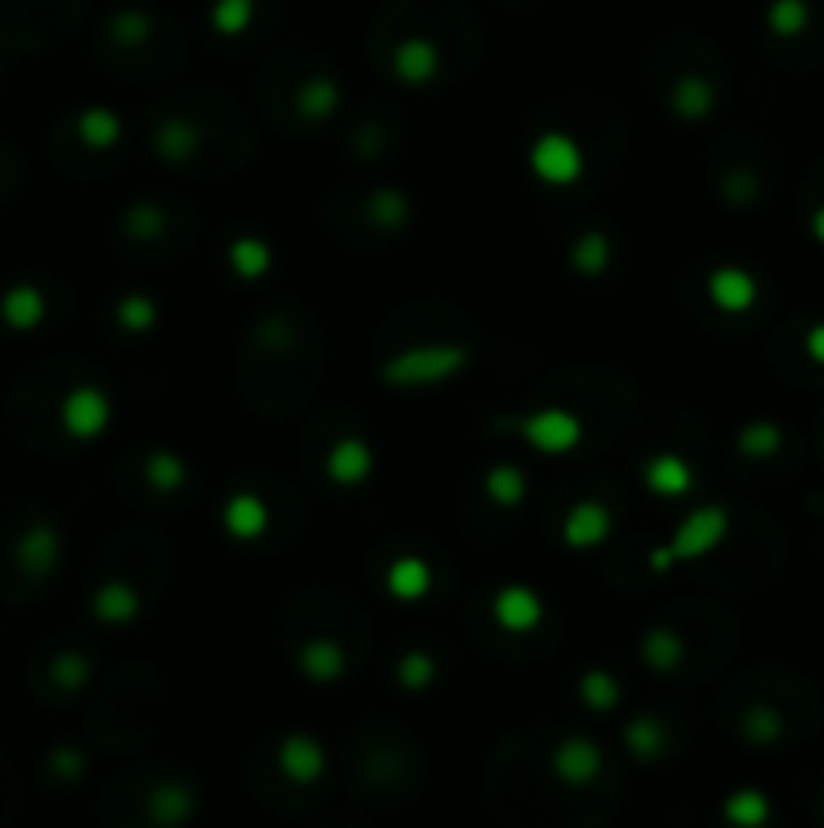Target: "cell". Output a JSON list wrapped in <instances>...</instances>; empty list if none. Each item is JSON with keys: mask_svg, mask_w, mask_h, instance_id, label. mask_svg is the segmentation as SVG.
<instances>
[{"mask_svg": "<svg viewBox=\"0 0 824 828\" xmlns=\"http://www.w3.org/2000/svg\"><path fill=\"white\" fill-rule=\"evenodd\" d=\"M473 368V347L457 344V340H440V344H409L392 352L380 364V385L397 388V392H428V388H445Z\"/></svg>", "mask_w": 824, "mask_h": 828, "instance_id": "obj_1", "label": "cell"}, {"mask_svg": "<svg viewBox=\"0 0 824 828\" xmlns=\"http://www.w3.org/2000/svg\"><path fill=\"white\" fill-rule=\"evenodd\" d=\"M728 530H731V513L723 506L692 509V513L675 525V534L667 537L659 549H651V570L655 575H667L671 566L699 561L707 558V554H716V549L728 542Z\"/></svg>", "mask_w": 824, "mask_h": 828, "instance_id": "obj_2", "label": "cell"}, {"mask_svg": "<svg viewBox=\"0 0 824 828\" xmlns=\"http://www.w3.org/2000/svg\"><path fill=\"white\" fill-rule=\"evenodd\" d=\"M497 428L518 433L521 441L542 457H566L582 445V421L570 409H558V404H545V409H530V413L521 416L497 421Z\"/></svg>", "mask_w": 824, "mask_h": 828, "instance_id": "obj_3", "label": "cell"}, {"mask_svg": "<svg viewBox=\"0 0 824 828\" xmlns=\"http://www.w3.org/2000/svg\"><path fill=\"white\" fill-rule=\"evenodd\" d=\"M530 174L550 190H566L574 182H582L586 174V154L578 146V138L566 130H545L530 142Z\"/></svg>", "mask_w": 824, "mask_h": 828, "instance_id": "obj_4", "label": "cell"}, {"mask_svg": "<svg viewBox=\"0 0 824 828\" xmlns=\"http://www.w3.org/2000/svg\"><path fill=\"white\" fill-rule=\"evenodd\" d=\"M57 416H61V428H66L69 441H97L114 425V401H109L106 388L78 385L66 392Z\"/></svg>", "mask_w": 824, "mask_h": 828, "instance_id": "obj_5", "label": "cell"}, {"mask_svg": "<svg viewBox=\"0 0 824 828\" xmlns=\"http://www.w3.org/2000/svg\"><path fill=\"white\" fill-rule=\"evenodd\" d=\"M13 561L28 582H45L57 570V561H61V530L45 518L33 521L25 534L16 537Z\"/></svg>", "mask_w": 824, "mask_h": 828, "instance_id": "obj_6", "label": "cell"}, {"mask_svg": "<svg viewBox=\"0 0 824 828\" xmlns=\"http://www.w3.org/2000/svg\"><path fill=\"white\" fill-rule=\"evenodd\" d=\"M490 611H493V623L506 630V635H530V630L542 627L545 602L542 594L533 587H526V582H506V587H497Z\"/></svg>", "mask_w": 824, "mask_h": 828, "instance_id": "obj_7", "label": "cell"}, {"mask_svg": "<svg viewBox=\"0 0 824 828\" xmlns=\"http://www.w3.org/2000/svg\"><path fill=\"white\" fill-rule=\"evenodd\" d=\"M323 473L328 482L340 489H360V485L373 482L376 473V449L364 437H340L323 457Z\"/></svg>", "mask_w": 824, "mask_h": 828, "instance_id": "obj_8", "label": "cell"}, {"mask_svg": "<svg viewBox=\"0 0 824 828\" xmlns=\"http://www.w3.org/2000/svg\"><path fill=\"white\" fill-rule=\"evenodd\" d=\"M550 772L554 780H562L566 789H586L602 776V752L595 740L586 735H566L554 756H550Z\"/></svg>", "mask_w": 824, "mask_h": 828, "instance_id": "obj_9", "label": "cell"}, {"mask_svg": "<svg viewBox=\"0 0 824 828\" xmlns=\"http://www.w3.org/2000/svg\"><path fill=\"white\" fill-rule=\"evenodd\" d=\"M707 299L723 316H744V311H752L760 304V280L748 268L723 263V268L707 275Z\"/></svg>", "mask_w": 824, "mask_h": 828, "instance_id": "obj_10", "label": "cell"}, {"mask_svg": "<svg viewBox=\"0 0 824 828\" xmlns=\"http://www.w3.org/2000/svg\"><path fill=\"white\" fill-rule=\"evenodd\" d=\"M614 530L611 509L602 501H574L562 518V546L566 549H599Z\"/></svg>", "mask_w": 824, "mask_h": 828, "instance_id": "obj_11", "label": "cell"}, {"mask_svg": "<svg viewBox=\"0 0 824 828\" xmlns=\"http://www.w3.org/2000/svg\"><path fill=\"white\" fill-rule=\"evenodd\" d=\"M295 667L307 683H340L348 675V651L344 642L332 639V635H316V639H304L299 651H295Z\"/></svg>", "mask_w": 824, "mask_h": 828, "instance_id": "obj_12", "label": "cell"}, {"mask_svg": "<svg viewBox=\"0 0 824 828\" xmlns=\"http://www.w3.org/2000/svg\"><path fill=\"white\" fill-rule=\"evenodd\" d=\"M667 106H671V114H675L679 121H687V126H695V121H707L711 114H716V106H719L716 81L704 78V73H683V78L671 85V94H667Z\"/></svg>", "mask_w": 824, "mask_h": 828, "instance_id": "obj_13", "label": "cell"}, {"mask_svg": "<svg viewBox=\"0 0 824 828\" xmlns=\"http://www.w3.org/2000/svg\"><path fill=\"white\" fill-rule=\"evenodd\" d=\"M223 530L226 537H235V542H259V537L271 530V509H267V501L259 494L239 489V494L226 497Z\"/></svg>", "mask_w": 824, "mask_h": 828, "instance_id": "obj_14", "label": "cell"}, {"mask_svg": "<svg viewBox=\"0 0 824 828\" xmlns=\"http://www.w3.org/2000/svg\"><path fill=\"white\" fill-rule=\"evenodd\" d=\"M440 73V54L437 45L425 37H409L397 45V54H392V78L400 85H409V90H421L428 81H437Z\"/></svg>", "mask_w": 824, "mask_h": 828, "instance_id": "obj_15", "label": "cell"}, {"mask_svg": "<svg viewBox=\"0 0 824 828\" xmlns=\"http://www.w3.org/2000/svg\"><path fill=\"white\" fill-rule=\"evenodd\" d=\"M385 590H388V599L409 602V606L428 599V594H433V566H428L421 554H400V558L388 561Z\"/></svg>", "mask_w": 824, "mask_h": 828, "instance_id": "obj_16", "label": "cell"}, {"mask_svg": "<svg viewBox=\"0 0 824 828\" xmlns=\"http://www.w3.org/2000/svg\"><path fill=\"white\" fill-rule=\"evenodd\" d=\"M643 485H647V494L675 501V497H687L695 489V469L679 453H655L643 465Z\"/></svg>", "mask_w": 824, "mask_h": 828, "instance_id": "obj_17", "label": "cell"}, {"mask_svg": "<svg viewBox=\"0 0 824 828\" xmlns=\"http://www.w3.org/2000/svg\"><path fill=\"white\" fill-rule=\"evenodd\" d=\"M574 275L582 280H602L614 263V239L602 227H586L578 239L570 243V255H566Z\"/></svg>", "mask_w": 824, "mask_h": 828, "instance_id": "obj_18", "label": "cell"}, {"mask_svg": "<svg viewBox=\"0 0 824 828\" xmlns=\"http://www.w3.org/2000/svg\"><path fill=\"white\" fill-rule=\"evenodd\" d=\"M364 223L380 235H400L412 223V199L400 187H376L364 199Z\"/></svg>", "mask_w": 824, "mask_h": 828, "instance_id": "obj_19", "label": "cell"}, {"mask_svg": "<svg viewBox=\"0 0 824 828\" xmlns=\"http://www.w3.org/2000/svg\"><path fill=\"white\" fill-rule=\"evenodd\" d=\"M202 150V130L190 118H166L154 130V154H158L166 166H187V162L199 158Z\"/></svg>", "mask_w": 824, "mask_h": 828, "instance_id": "obj_20", "label": "cell"}, {"mask_svg": "<svg viewBox=\"0 0 824 828\" xmlns=\"http://www.w3.org/2000/svg\"><path fill=\"white\" fill-rule=\"evenodd\" d=\"M90 611H94V618L106 623V627H126V623H133V618L142 615V594H138L130 582L109 578V582H102V587L94 590Z\"/></svg>", "mask_w": 824, "mask_h": 828, "instance_id": "obj_21", "label": "cell"}, {"mask_svg": "<svg viewBox=\"0 0 824 828\" xmlns=\"http://www.w3.org/2000/svg\"><path fill=\"white\" fill-rule=\"evenodd\" d=\"M340 102H344L340 85L332 78L316 73V78H307L295 90V118L307 121V126H323V121H332L340 114Z\"/></svg>", "mask_w": 824, "mask_h": 828, "instance_id": "obj_22", "label": "cell"}, {"mask_svg": "<svg viewBox=\"0 0 824 828\" xmlns=\"http://www.w3.org/2000/svg\"><path fill=\"white\" fill-rule=\"evenodd\" d=\"M481 494H485V501L497 509H521L526 506V497H530V477H526L521 465H514V461H497V465L485 469Z\"/></svg>", "mask_w": 824, "mask_h": 828, "instance_id": "obj_23", "label": "cell"}, {"mask_svg": "<svg viewBox=\"0 0 824 828\" xmlns=\"http://www.w3.org/2000/svg\"><path fill=\"white\" fill-rule=\"evenodd\" d=\"M638 659L655 671V675H675L687 659V639L675 627H651L638 639Z\"/></svg>", "mask_w": 824, "mask_h": 828, "instance_id": "obj_24", "label": "cell"}, {"mask_svg": "<svg viewBox=\"0 0 824 828\" xmlns=\"http://www.w3.org/2000/svg\"><path fill=\"white\" fill-rule=\"evenodd\" d=\"M226 263L235 271V280L259 283L275 268V251H271V243L259 239V235H239V239H231V247H226Z\"/></svg>", "mask_w": 824, "mask_h": 828, "instance_id": "obj_25", "label": "cell"}, {"mask_svg": "<svg viewBox=\"0 0 824 828\" xmlns=\"http://www.w3.org/2000/svg\"><path fill=\"white\" fill-rule=\"evenodd\" d=\"M142 477H146V485L154 489V494L170 497V494H178V489L187 485L190 465H187V457L178 453V449H154V453L142 461Z\"/></svg>", "mask_w": 824, "mask_h": 828, "instance_id": "obj_26", "label": "cell"}, {"mask_svg": "<svg viewBox=\"0 0 824 828\" xmlns=\"http://www.w3.org/2000/svg\"><path fill=\"white\" fill-rule=\"evenodd\" d=\"M166 227H170V218H166V206L154 199H138L126 206V214H121V235L130 243H158L162 235H166Z\"/></svg>", "mask_w": 824, "mask_h": 828, "instance_id": "obj_27", "label": "cell"}, {"mask_svg": "<svg viewBox=\"0 0 824 828\" xmlns=\"http://www.w3.org/2000/svg\"><path fill=\"white\" fill-rule=\"evenodd\" d=\"M45 311H49V304H45V292H40V287H33V283H16L13 292L0 299V316H4V323H9V328H16V332H28V328H37V323L45 320Z\"/></svg>", "mask_w": 824, "mask_h": 828, "instance_id": "obj_28", "label": "cell"}, {"mask_svg": "<svg viewBox=\"0 0 824 828\" xmlns=\"http://www.w3.org/2000/svg\"><path fill=\"white\" fill-rule=\"evenodd\" d=\"M785 449V428L776 421H748L735 433V453L744 461H772V457Z\"/></svg>", "mask_w": 824, "mask_h": 828, "instance_id": "obj_29", "label": "cell"}, {"mask_svg": "<svg viewBox=\"0 0 824 828\" xmlns=\"http://www.w3.org/2000/svg\"><path fill=\"white\" fill-rule=\"evenodd\" d=\"M280 768L292 780H316L323 772V748L307 735H287L280 744Z\"/></svg>", "mask_w": 824, "mask_h": 828, "instance_id": "obj_30", "label": "cell"}, {"mask_svg": "<svg viewBox=\"0 0 824 828\" xmlns=\"http://www.w3.org/2000/svg\"><path fill=\"white\" fill-rule=\"evenodd\" d=\"M78 138L90 150H114L121 142V118L106 106H90L78 114Z\"/></svg>", "mask_w": 824, "mask_h": 828, "instance_id": "obj_31", "label": "cell"}, {"mask_svg": "<svg viewBox=\"0 0 824 828\" xmlns=\"http://www.w3.org/2000/svg\"><path fill=\"white\" fill-rule=\"evenodd\" d=\"M158 299L146 292H130V295H121L118 299V308H114V323H118L121 332H130V335H146L158 328Z\"/></svg>", "mask_w": 824, "mask_h": 828, "instance_id": "obj_32", "label": "cell"}, {"mask_svg": "<svg viewBox=\"0 0 824 828\" xmlns=\"http://www.w3.org/2000/svg\"><path fill=\"white\" fill-rule=\"evenodd\" d=\"M90 675H94V659L85 655V651H78V647L57 651L54 663H49V679H54V687H61L66 695L81 691V687L90 683Z\"/></svg>", "mask_w": 824, "mask_h": 828, "instance_id": "obj_33", "label": "cell"}, {"mask_svg": "<svg viewBox=\"0 0 824 828\" xmlns=\"http://www.w3.org/2000/svg\"><path fill=\"white\" fill-rule=\"evenodd\" d=\"M578 695H582L586 708L611 711V708H619V699H623V687H619V679H614L611 671L590 667V671H582V679H578Z\"/></svg>", "mask_w": 824, "mask_h": 828, "instance_id": "obj_34", "label": "cell"}, {"mask_svg": "<svg viewBox=\"0 0 824 828\" xmlns=\"http://www.w3.org/2000/svg\"><path fill=\"white\" fill-rule=\"evenodd\" d=\"M437 659L428 655L425 647H412V651H404L397 663V683L404 687V691H425V687H433L437 683Z\"/></svg>", "mask_w": 824, "mask_h": 828, "instance_id": "obj_35", "label": "cell"}, {"mask_svg": "<svg viewBox=\"0 0 824 828\" xmlns=\"http://www.w3.org/2000/svg\"><path fill=\"white\" fill-rule=\"evenodd\" d=\"M760 194H764V187H760V174L752 170V166H735V170H728L719 178V199L728 202V206H735V211L760 202Z\"/></svg>", "mask_w": 824, "mask_h": 828, "instance_id": "obj_36", "label": "cell"}, {"mask_svg": "<svg viewBox=\"0 0 824 828\" xmlns=\"http://www.w3.org/2000/svg\"><path fill=\"white\" fill-rule=\"evenodd\" d=\"M740 732H744L748 744H776L785 735V720L780 711L768 708V703H752V708L740 715Z\"/></svg>", "mask_w": 824, "mask_h": 828, "instance_id": "obj_37", "label": "cell"}, {"mask_svg": "<svg viewBox=\"0 0 824 828\" xmlns=\"http://www.w3.org/2000/svg\"><path fill=\"white\" fill-rule=\"evenodd\" d=\"M809 0H772L768 4V33L776 37H800L809 28Z\"/></svg>", "mask_w": 824, "mask_h": 828, "instance_id": "obj_38", "label": "cell"}, {"mask_svg": "<svg viewBox=\"0 0 824 828\" xmlns=\"http://www.w3.org/2000/svg\"><path fill=\"white\" fill-rule=\"evenodd\" d=\"M255 21V0H219L211 13V25L214 33H223V37H239L247 33Z\"/></svg>", "mask_w": 824, "mask_h": 828, "instance_id": "obj_39", "label": "cell"}, {"mask_svg": "<svg viewBox=\"0 0 824 828\" xmlns=\"http://www.w3.org/2000/svg\"><path fill=\"white\" fill-rule=\"evenodd\" d=\"M626 744H631L635 756H655V752L667 744L663 723L655 720V715H638V720H631V728H626Z\"/></svg>", "mask_w": 824, "mask_h": 828, "instance_id": "obj_40", "label": "cell"}, {"mask_svg": "<svg viewBox=\"0 0 824 828\" xmlns=\"http://www.w3.org/2000/svg\"><path fill=\"white\" fill-rule=\"evenodd\" d=\"M109 37L121 40V45H142L150 37V16L146 13H118L109 21Z\"/></svg>", "mask_w": 824, "mask_h": 828, "instance_id": "obj_41", "label": "cell"}, {"mask_svg": "<svg viewBox=\"0 0 824 828\" xmlns=\"http://www.w3.org/2000/svg\"><path fill=\"white\" fill-rule=\"evenodd\" d=\"M804 352H809L812 364H821L824 368V323H812L809 335H804Z\"/></svg>", "mask_w": 824, "mask_h": 828, "instance_id": "obj_42", "label": "cell"}, {"mask_svg": "<svg viewBox=\"0 0 824 828\" xmlns=\"http://www.w3.org/2000/svg\"><path fill=\"white\" fill-rule=\"evenodd\" d=\"M812 239L824 247V206H816V214H812Z\"/></svg>", "mask_w": 824, "mask_h": 828, "instance_id": "obj_43", "label": "cell"}]
</instances>
